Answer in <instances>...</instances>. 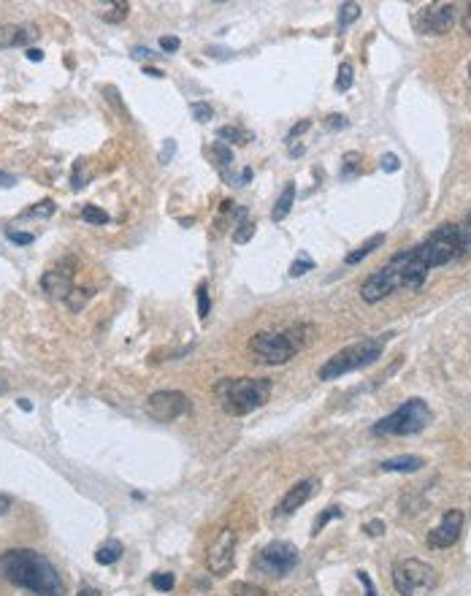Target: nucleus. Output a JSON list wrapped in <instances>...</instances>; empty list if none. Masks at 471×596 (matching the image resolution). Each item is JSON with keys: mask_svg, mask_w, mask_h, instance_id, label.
Here are the masks:
<instances>
[{"mask_svg": "<svg viewBox=\"0 0 471 596\" xmlns=\"http://www.w3.org/2000/svg\"><path fill=\"white\" fill-rule=\"evenodd\" d=\"M35 38L33 28H19V25H0V49H14L25 46Z\"/></svg>", "mask_w": 471, "mask_h": 596, "instance_id": "nucleus-15", "label": "nucleus"}, {"mask_svg": "<svg viewBox=\"0 0 471 596\" xmlns=\"http://www.w3.org/2000/svg\"><path fill=\"white\" fill-rule=\"evenodd\" d=\"M344 515V510H339V507H328L325 512H319L317 518H314V523H312V534H319L331 520H336V518H341Z\"/></svg>", "mask_w": 471, "mask_h": 596, "instance_id": "nucleus-23", "label": "nucleus"}, {"mask_svg": "<svg viewBox=\"0 0 471 596\" xmlns=\"http://www.w3.org/2000/svg\"><path fill=\"white\" fill-rule=\"evenodd\" d=\"M76 269V258H65L60 263V266H55V269H49L44 276H41V288H44L52 298H68L71 296V291H74V271Z\"/></svg>", "mask_w": 471, "mask_h": 596, "instance_id": "nucleus-13", "label": "nucleus"}, {"mask_svg": "<svg viewBox=\"0 0 471 596\" xmlns=\"http://www.w3.org/2000/svg\"><path fill=\"white\" fill-rule=\"evenodd\" d=\"M301 331L298 328H290V331H260L255 337L249 339V352L255 355V361H263V364H271V366H279V364H288L290 358H295V352L304 347V337H298Z\"/></svg>", "mask_w": 471, "mask_h": 596, "instance_id": "nucleus-4", "label": "nucleus"}, {"mask_svg": "<svg viewBox=\"0 0 471 596\" xmlns=\"http://www.w3.org/2000/svg\"><path fill=\"white\" fill-rule=\"evenodd\" d=\"M28 60H30V62H41V60H44V52H41V49H28Z\"/></svg>", "mask_w": 471, "mask_h": 596, "instance_id": "nucleus-50", "label": "nucleus"}, {"mask_svg": "<svg viewBox=\"0 0 471 596\" xmlns=\"http://www.w3.org/2000/svg\"><path fill=\"white\" fill-rule=\"evenodd\" d=\"M190 407L193 404H190V398L184 396L182 390H154L152 396L147 398V404H144L147 415L152 420H157V423H174L182 415L190 412Z\"/></svg>", "mask_w": 471, "mask_h": 596, "instance_id": "nucleus-8", "label": "nucleus"}, {"mask_svg": "<svg viewBox=\"0 0 471 596\" xmlns=\"http://www.w3.org/2000/svg\"><path fill=\"white\" fill-rule=\"evenodd\" d=\"M358 16H361V6L358 3H344L341 6V16H339V25L341 28H350Z\"/></svg>", "mask_w": 471, "mask_h": 596, "instance_id": "nucleus-29", "label": "nucleus"}, {"mask_svg": "<svg viewBox=\"0 0 471 596\" xmlns=\"http://www.w3.org/2000/svg\"><path fill=\"white\" fill-rule=\"evenodd\" d=\"M412 258L417 260L428 274L439 266H447L453 260L463 258V249H460V230L458 225L447 223V225H439L431 236H426L420 244L412 247Z\"/></svg>", "mask_w": 471, "mask_h": 596, "instance_id": "nucleus-3", "label": "nucleus"}, {"mask_svg": "<svg viewBox=\"0 0 471 596\" xmlns=\"http://www.w3.org/2000/svg\"><path fill=\"white\" fill-rule=\"evenodd\" d=\"M76 596H98V591H95V588H81Z\"/></svg>", "mask_w": 471, "mask_h": 596, "instance_id": "nucleus-53", "label": "nucleus"}, {"mask_svg": "<svg viewBox=\"0 0 471 596\" xmlns=\"http://www.w3.org/2000/svg\"><path fill=\"white\" fill-rule=\"evenodd\" d=\"M217 136L222 138V141H230V144H249V141H252V133H249V130H244V128H236V125H225V128H220V130H217Z\"/></svg>", "mask_w": 471, "mask_h": 596, "instance_id": "nucleus-21", "label": "nucleus"}, {"mask_svg": "<svg viewBox=\"0 0 471 596\" xmlns=\"http://www.w3.org/2000/svg\"><path fill=\"white\" fill-rule=\"evenodd\" d=\"M214 154L220 157V166H230L233 163V154H230V150L222 141H214Z\"/></svg>", "mask_w": 471, "mask_h": 596, "instance_id": "nucleus-37", "label": "nucleus"}, {"mask_svg": "<svg viewBox=\"0 0 471 596\" xmlns=\"http://www.w3.org/2000/svg\"><path fill=\"white\" fill-rule=\"evenodd\" d=\"M81 220H84V223H90V225H106L108 214L103 212L101 206H92V203H87V206L81 209Z\"/></svg>", "mask_w": 471, "mask_h": 596, "instance_id": "nucleus-24", "label": "nucleus"}, {"mask_svg": "<svg viewBox=\"0 0 471 596\" xmlns=\"http://www.w3.org/2000/svg\"><path fill=\"white\" fill-rule=\"evenodd\" d=\"M230 594H252V596H263L266 591L263 588H252V585H244V583H236L233 588H230Z\"/></svg>", "mask_w": 471, "mask_h": 596, "instance_id": "nucleus-40", "label": "nucleus"}, {"mask_svg": "<svg viewBox=\"0 0 471 596\" xmlns=\"http://www.w3.org/2000/svg\"><path fill=\"white\" fill-rule=\"evenodd\" d=\"M16 404H19V407H22V410H25V412H30V410H33V404H30V401H28V398H19V401H16Z\"/></svg>", "mask_w": 471, "mask_h": 596, "instance_id": "nucleus-52", "label": "nucleus"}, {"mask_svg": "<svg viewBox=\"0 0 471 596\" xmlns=\"http://www.w3.org/2000/svg\"><path fill=\"white\" fill-rule=\"evenodd\" d=\"M312 269H314V260L304 255V258H298L293 266H290V276H293V279H298V276H304L306 271H312Z\"/></svg>", "mask_w": 471, "mask_h": 596, "instance_id": "nucleus-33", "label": "nucleus"}, {"mask_svg": "<svg viewBox=\"0 0 471 596\" xmlns=\"http://www.w3.org/2000/svg\"><path fill=\"white\" fill-rule=\"evenodd\" d=\"M382 244H385V233H377V236H371V239H368L365 244L358 247L355 252H350V255L344 258V263H347V266H355V263H361L363 258H368V255H371L374 249H380Z\"/></svg>", "mask_w": 471, "mask_h": 596, "instance_id": "nucleus-20", "label": "nucleus"}, {"mask_svg": "<svg viewBox=\"0 0 471 596\" xmlns=\"http://www.w3.org/2000/svg\"><path fill=\"white\" fill-rule=\"evenodd\" d=\"M174 152H176V141H174V138H168L166 147H163V152H160V163H168V157H174Z\"/></svg>", "mask_w": 471, "mask_h": 596, "instance_id": "nucleus-42", "label": "nucleus"}, {"mask_svg": "<svg viewBox=\"0 0 471 596\" xmlns=\"http://www.w3.org/2000/svg\"><path fill=\"white\" fill-rule=\"evenodd\" d=\"M426 466V459H420V456H398V459H387L380 463L382 472H420Z\"/></svg>", "mask_w": 471, "mask_h": 596, "instance_id": "nucleus-16", "label": "nucleus"}, {"mask_svg": "<svg viewBox=\"0 0 471 596\" xmlns=\"http://www.w3.org/2000/svg\"><path fill=\"white\" fill-rule=\"evenodd\" d=\"M460 22H463V28H466V33L471 35V3L466 6V11H463V19H460Z\"/></svg>", "mask_w": 471, "mask_h": 596, "instance_id": "nucleus-49", "label": "nucleus"}, {"mask_svg": "<svg viewBox=\"0 0 471 596\" xmlns=\"http://www.w3.org/2000/svg\"><path fill=\"white\" fill-rule=\"evenodd\" d=\"M11 510V496H6V493H0V518L6 515Z\"/></svg>", "mask_w": 471, "mask_h": 596, "instance_id": "nucleus-47", "label": "nucleus"}, {"mask_svg": "<svg viewBox=\"0 0 471 596\" xmlns=\"http://www.w3.org/2000/svg\"><path fill=\"white\" fill-rule=\"evenodd\" d=\"M252 233H255V225H252V223H249V220L244 217V220H239V223H236V233H233V242H236V244H246V242L252 239Z\"/></svg>", "mask_w": 471, "mask_h": 596, "instance_id": "nucleus-27", "label": "nucleus"}, {"mask_svg": "<svg viewBox=\"0 0 471 596\" xmlns=\"http://www.w3.org/2000/svg\"><path fill=\"white\" fill-rule=\"evenodd\" d=\"M312 493H314V480H301V483H295V485L288 488V493L279 499L276 515H293L295 510H301V507L312 499Z\"/></svg>", "mask_w": 471, "mask_h": 596, "instance_id": "nucleus-14", "label": "nucleus"}, {"mask_svg": "<svg viewBox=\"0 0 471 596\" xmlns=\"http://www.w3.org/2000/svg\"><path fill=\"white\" fill-rule=\"evenodd\" d=\"M236 542H239V536H236L233 529H222V532H220V536L214 539L209 553H206V569H209L212 575L222 578V575H228L230 569H233V561H236Z\"/></svg>", "mask_w": 471, "mask_h": 596, "instance_id": "nucleus-10", "label": "nucleus"}, {"mask_svg": "<svg viewBox=\"0 0 471 596\" xmlns=\"http://www.w3.org/2000/svg\"><path fill=\"white\" fill-rule=\"evenodd\" d=\"M352 87V65L350 62H341L339 65V77H336V90L347 92Z\"/></svg>", "mask_w": 471, "mask_h": 596, "instance_id": "nucleus-28", "label": "nucleus"}, {"mask_svg": "<svg viewBox=\"0 0 471 596\" xmlns=\"http://www.w3.org/2000/svg\"><path fill=\"white\" fill-rule=\"evenodd\" d=\"M14 184H16L14 174H6V171H0V187H14Z\"/></svg>", "mask_w": 471, "mask_h": 596, "instance_id": "nucleus-45", "label": "nucleus"}, {"mask_svg": "<svg viewBox=\"0 0 471 596\" xmlns=\"http://www.w3.org/2000/svg\"><path fill=\"white\" fill-rule=\"evenodd\" d=\"M347 125H350V120H347L344 114H331V117H325V128L334 130V133L336 130H344Z\"/></svg>", "mask_w": 471, "mask_h": 596, "instance_id": "nucleus-36", "label": "nucleus"}, {"mask_svg": "<svg viewBox=\"0 0 471 596\" xmlns=\"http://www.w3.org/2000/svg\"><path fill=\"white\" fill-rule=\"evenodd\" d=\"M179 46H182V41H179L176 35H163V38H160V49H163V52H168V55L179 52Z\"/></svg>", "mask_w": 471, "mask_h": 596, "instance_id": "nucleus-38", "label": "nucleus"}, {"mask_svg": "<svg viewBox=\"0 0 471 596\" xmlns=\"http://www.w3.org/2000/svg\"><path fill=\"white\" fill-rule=\"evenodd\" d=\"M49 214H55V201L44 198L41 203H35L30 212H25V217H49Z\"/></svg>", "mask_w": 471, "mask_h": 596, "instance_id": "nucleus-34", "label": "nucleus"}, {"mask_svg": "<svg viewBox=\"0 0 471 596\" xmlns=\"http://www.w3.org/2000/svg\"><path fill=\"white\" fill-rule=\"evenodd\" d=\"M290 154H293V157H298V154H304V147H293V150H290Z\"/></svg>", "mask_w": 471, "mask_h": 596, "instance_id": "nucleus-54", "label": "nucleus"}, {"mask_svg": "<svg viewBox=\"0 0 471 596\" xmlns=\"http://www.w3.org/2000/svg\"><path fill=\"white\" fill-rule=\"evenodd\" d=\"M144 74H147V77H152V79H163V71H160V68H149V65L144 68Z\"/></svg>", "mask_w": 471, "mask_h": 596, "instance_id": "nucleus-51", "label": "nucleus"}, {"mask_svg": "<svg viewBox=\"0 0 471 596\" xmlns=\"http://www.w3.org/2000/svg\"><path fill=\"white\" fill-rule=\"evenodd\" d=\"M122 551H125V548H122L120 539H106V542H103V545L95 551V561H98L101 566L117 564V561L122 558Z\"/></svg>", "mask_w": 471, "mask_h": 596, "instance_id": "nucleus-18", "label": "nucleus"}, {"mask_svg": "<svg viewBox=\"0 0 471 596\" xmlns=\"http://www.w3.org/2000/svg\"><path fill=\"white\" fill-rule=\"evenodd\" d=\"M214 393L225 412L233 417H244L268 401L271 380H266V377H225L214 385Z\"/></svg>", "mask_w": 471, "mask_h": 596, "instance_id": "nucleus-2", "label": "nucleus"}, {"mask_svg": "<svg viewBox=\"0 0 471 596\" xmlns=\"http://www.w3.org/2000/svg\"><path fill=\"white\" fill-rule=\"evenodd\" d=\"M133 57H138V60H152L154 52L152 49H147V46H136V49H133Z\"/></svg>", "mask_w": 471, "mask_h": 596, "instance_id": "nucleus-44", "label": "nucleus"}, {"mask_svg": "<svg viewBox=\"0 0 471 596\" xmlns=\"http://www.w3.org/2000/svg\"><path fill=\"white\" fill-rule=\"evenodd\" d=\"M361 174V154L358 152H347L344 154V166H341V176L344 179H352Z\"/></svg>", "mask_w": 471, "mask_h": 596, "instance_id": "nucleus-25", "label": "nucleus"}, {"mask_svg": "<svg viewBox=\"0 0 471 596\" xmlns=\"http://www.w3.org/2000/svg\"><path fill=\"white\" fill-rule=\"evenodd\" d=\"M79 187H81V160H76V166H74V190Z\"/></svg>", "mask_w": 471, "mask_h": 596, "instance_id": "nucleus-48", "label": "nucleus"}, {"mask_svg": "<svg viewBox=\"0 0 471 596\" xmlns=\"http://www.w3.org/2000/svg\"><path fill=\"white\" fill-rule=\"evenodd\" d=\"M358 578H361V583L365 585V594L368 596H374V583H371V578L365 575V572H358Z\"/></svg>", "mask_w": 471, "mask_h": 596, "instance_id": "nucleus-46", "label": "nucleus"}, {"mask_svg": "<svg viewBox=\"0 0 471 596\" xmlns=\"http://www.w3.org/2000/svg\"><path fill=\"white\" fill-rule=\"evenodd\" d=\"M90 296H92V291H81V288H74V291H71V296L65 298V304L71 306L74 312H79L81 306L90 301Z\"/></svg>", "mask_w": 471, "mask_h": 596, "instance_id": "nucleus-31", "label": "nucleus"}, {"mask_svg": "<svg viewBox=\"0 0 471 596\" xmlns=\"http://www.w3.org/2000/svg\"><path fill=\"white\" fill-rule=\"evenodd\" d=\"M0 575L35 596H62V578L55 564L33 548H14L0 556Z\"/></svg>", "mask_w": 471, "mask_h": 596, "instance_id": "nucleus-1", "label": "nucleus"}, {"mask_svg": "<svg viewBox=\"0 0 471 596\" xmlns=\"http://www.w3.org/2000/svg\"><path fill=\"white\" fill-rule=\"evenodd\" d=\"M212 312V296H209V282H200L198 285V317L206 320Z\"/></svg>", "mask_w": 471, "mask_h": 596, "instance_id": "nucleus-22", "label": "nucleus"}, {"mask_svg": "<svg viewBox=\"0 0 471 596\" xmlns=\"http://www.w3.org/2000/svg\"><path fill=\"white\" fill-rule=\"evenodd\" d=\"M428 423H431V407L423 398H409L395 412L374 423L371 431L377 437H412V434H420Z\"/></svg>", "mask_w": 471, "mask_h": 596, "instance_id": "nucleus-5", "label": "nucleus"}, {"mask_svg": "<svg viewBox=\"0 0 471 596\" xmlns=\"http://www.w3.org/2000/svg\"><path fill=\"white\" fill-rule=\"evenodd\" d=\"M382 355V339H363V342H355L350 347L339 350L336 355H331L322 366H319V380H336V377H344L355 369H363L368 364H374Z\"/></svg>", "mask_w": 471, "mask_h": 596, "instance_id": "nucleus-6", "label": "nucleus"}, {"mask_svg": "<svg viewBox=\"0 0 471 596\" xmlns=\"http://www.w3.org/2000/svg\"><path fill=\"white\" fill-rule=\"evenodd\" d=\"M190 111H193V120H198V123L203 125V123H209L214 117V108L206 103V101H195L193 106H190Z\"/></svg>", "mask_w": 471, "mask_h": 596, "instance_id": "nucleus-30", "label": "nucleus"}, {"mask_svg": "<svg viewBox=\"0 0 471 596\" xmlns=\"http://www.w3.org/2000/svg\"><path fill=\"white\" fill-rule=\"evenodd\" d=\"M295 564H298V548H295L293 542H285V539H282V542L266 545V548L260 551L258 561H255L258 572L271 575V578L288 575V572L295 569Z\"/></svg>", "mask_w": 471, "mask_h": 596, "instance_id": "nucleus-9", "label": "nucleus"}, {"mask_svg": "<svg viewBox=\"0 0 471 596\" xmlns=\"http://www.w3.org/2000/svg\"><path fill=\"white\" fill-rule=\"evenodd\" d=\"M469 77H471V62H469Z\"/></svg>", "mask_w": 471, "mask_h": 596, "instance_id": "nucleus-55", "label": "nucleus"}, {"mask_svg": "<svg viewBox=\"0 0 471 596\" xmlns=\"http://www.w3.org/2000/svg\"><path fill=\"white\" fill-rule=\"evenodd\" d=\"M458 22V6L455 3H433L426 6L420 16H417V30L426 35H444L447 30H453V25Z\"/></svg>", "mask_w": 471, "mask_h": 596, "instance_id": "nucleus-11", "label": "nucleus"}, {"mask_svg": "<svg viewBox=\"0 0 471 596\" xmlns=\"http://www.w3.org/2000/svg\"><path fill=\"white\" fill-rule=\"evenodd\" d=\"M363 532L371 536H380L385 532V523L382 520H368V523H363Z\"/></svg>", "mask_w": 471, "mask_h": 596, "instance_id": "nucleus-41", "label": "nucleus"}, {"mask_svg": "<svg viewBox=\"0 0 471 596\" xmlns=\"http://www.w3.org/2000/svg\"><path fill=\"white\" fill-rule=\"evenodd\" d=\"M293 201H295V182H288L285 184V190H282V196H279L274 203V212H271V220H274V223H282V220L288 217L290 209H293Z\"/></svg>", "mask_w": 471, "mask_h": 596, "instance_id": "nucleus-19", "label": "nucleus"}, {"mask_svg": "<svg viewBox=\"0 0 471 596\" xmlns=\"http://www.w3.org/2000/svg\"><path fill=\"white\" fill-rule=\"evenodd\" d=\"M439 572L420 558H401L393 566V585L401 596H426L436 588Z\"/></svg>", "mask_w": 471, "mask_h": 596, "instance_id": "nucleus-7", "label": "nucleus"}, {"mask_svg": "<svg viewBox=\"0 0 471 596\" xmlns=\"http://www.w3.org/2000/svg\"><path fill=\"white\" fill-rule=\"evenodd\" d=\"M380 169H382V171H390V174H395V171L401 169V160H398L395 154H382Z\"/></svg>", "mask_w": 471, "mask_h": 596, "instance_id": "nucleus-39", "label": "nucleus"}, {"mask_svg": "<svg viewBox=\"0 0 471 596\" xmlns=\"http://www.w3.org/2000/svg\"><path fill=\"white\" fill-rule=\"evenodd\" d=\"M458 230H460V249H463V255H471V214L466 217L463 225H458Z\"/></svg>", "mask_w": 471, "mask_h": 596, "instance_id": "nucleus-35", "label": "nucleus"}, {"mask_svg": "<svg viewBox=\"0 0 471 596\" xmlns=\"http://www.w3.org/2000/svg\"><path fill=\"white\" fill-rule=\"evenodd\" d=\"M6 239L11 242V244H19V247H28L35 242V236L33 233H25V230H14V228H6Z\"/></svg>", "mask_w": 471, "mask_h": 596, "instance_id": "nucleus-32", "label": "nucleus"}, {"mask_svg": "<svg viewBox=\"0 0 471 596\" xmlns=\"http://www.w3.org/2000/svg\"><path fill=\"white\" fill-rule=\"evenodd\" d=\"M463 512L460 510H447L441 515L439 526L431 529L426 545L431 551H444V548H453L458 539H460V532H463Z\"/></svg>", "mask_w": 471, "mask_h": 596, "instance_id": "nucleus-12", "label": "nucleus"}, {"mask_svg": "<svg viewBox=\"0 0 471 596\" xmlns=\"http://www.w3.org/2000/svg\"><path fill=\"white\" fill-rule=\"evenodd\" d=\"M174 585H176V578H174L171 572H154V575H152V588H154V591H160V594H168Z\"/></svg>", "mask_w": 471, "mask_h": 596, "instance_id": "nucleus-26", "label": "nucleus"}, {"mask_svg": "<svg viewBox=\"0 0 471 596\" xmlns=\"http://www.w3.org/2000/svg\"><path fill=\"white\" fill-rule=\"evenodd\" d=\"M0 393H3V385H0Z\"/></svg>", "mask_w": 471, "mask_h": 596, "instance_id": "nucleus-56", "label": "nucleus"}, {"mask_svg": "<svg viewBox=\"0 0 471 596\" xmlns=\"http://www.w3.org/2000/svg\"><path fill=\"white\" fill-rule=\"evenodd\" d=\"M309 128H312V123H309V120H304V123H298V125H295V128H293V130H290V133H288V144H290V141H293V138H295V136H301V133H306Z\"/></svg>", "mask_w": 471, "mask_h": 596, "instance_id": "nucleus-43", "label": "nucleus"}, {"mask_svg": "<svg viewBox=\"0 0 471 596\" xmlns=\"http://www.w3.org/2000/svg\"><path fill=\"white\" fill-rule=\"evenodd\" d=\"M127 14H130V3L127 0H108V3L101 6V11H98V16L103 22H108V25H120V22L127 19Z\"/></svg>", "mask_w": 471, "mask_h": 596, "instance_id": "nucleus-17", "label": "nucleus"}]
</instances>
